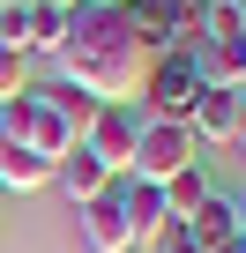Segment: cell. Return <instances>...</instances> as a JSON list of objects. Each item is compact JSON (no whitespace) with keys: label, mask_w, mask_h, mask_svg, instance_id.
<instances>
[{"label":"cell","mask_w":246,"mask_h":253,"mask_svg":"<svg viewBox=\"0 0 246 253\" xmlns=\"http://www.w3.org/2000/svg\"><path fill=\"white\" fill-rule=\"evenodd\" d=\"M75 216H82V246H90V253H135V238H127V209H119V186L97 194V201H82Z\"/></svg>","instance_id":"cell-6"},{"label":"cell","mask_w":246,"mask_h":253,"mask_svg":"<svg viewBox=\"0 0 246 253\" xmlns=\"http://www.w3.org/2000/svg\"><path fill=\"white\" fill-rule=\"evenodd\" d=\"M119 209H127V238H135V253H149V246L172 231L164 194H157V186H142V179H119Z\"/></svg>","instance_id":"cell-5"},{"label":"cell","mask_w":246,"mask_h":253,"mask_svg":"<svg viewBox=\"0 0 246 253\" xmlns=\"http://www.w3.org/2000/svg\"><path fill=\"white\" fill-rule=\"evenodd\" d=\"M135 134H142V112H135V104H104L97 126L82 134V149H90L112 179H127V164H135Z\"/></svg>","instance_id":"cell-4"},{"label":"cell","mask_w":246,"mask_h":253,"mask_svg":"<svg viewBox=\"0 0 246 253\" xmlns=\"http://www.w3.org/2000/svg\"><path fill=\"white\" fill-rule=\"evenodd\" d=\"M231 15H239V30H246V0H231Z\"/></svg>","instance_id":"cell-17"},{"label":"cell","mask_w":246,"mask_h":253,"mask_svg":"<svg viewBox=\"0 0 246 253\" xmlns=\"http://www.w3.org/2000/svg\"><path fill=\"white\" fill-rule=\"evenodd\" d=\"M224 253H246V231H239V238H231V246H224Z\"/></svg>","instance_id":"cell-19"},{"label":"cell","mask_w":246,"mask_h":253,"mask_svg":"<svg viewBox=\"0 0 246 253\" xmlns=\"http://www.w3.org/2000/svg\"><path fill=\"white\" fill-rule=\"evenodd\" d=\"M239 119H246V104H239L231 89H201L187 126H194V142H201V149H224V142H239Z\"/></svg>","instance_id":"cell-7"},{"label":"cell","mask_w":246,"mask_h":253,"mask_svg":"<svg viewBox=\"0 0 246 253\" xmlns=\"http://www.w3.org/2000/svg\"><path fill=\"white\" fill-rule=\"evenodd\" d=\"M30 89H38V82H30V60L0 45V104H8V97H30Z\"/></svg>","instance_id":"cell-14"},{"label":"cell","mask_w":246,"mask_h":253,"mask_svg":"<svg viewBox=\"0 0 246 253\" xmlns=\"http://www.w3.org/2000/svg\"><path fill=\"white\" fill-rule=\"evenodd\" d=\"M187 164H201V142H194V126H179V119H142L127 179H142V186H164V179H179Z\"/></svg>","instance_id":"cell-2"},{"label":"cell","mask_w":246,"mask_h":253,"mask_svg":"<svg viewBox=\"0 0 246 253\" xmlns=\"http://www.w3.org/2000/svg\"><path fill=\"white\" fill-rule=\"evenodd\" d=\"M194 97H201L194 60H187V52H164V60H149L135 112H142V119H179V126H187V119H194Z\"/></svg>","instance_id":"cell-3"},{"label":"cell","mask_w":246,"mask_h":253,"mask_svg":"<svg viewBox=\"0 0 246 253\" xmlns=\"http://www.w3.org/2000/svg\"><path fill=\"white\" fill-rule=\"evenodd\" d=\"M179 231H187L194 253H224V246L239 238V209H231V194H209L194 216H179Z\"/></svg>","instance_id":"cell-8"},{"label":"cell","mask_w":246,"mask_h":253,"mask_svg":"<svg viewBox=\"0 0 246 253\" xmlns=\"http://www.w3.org/2000/svg\"><path fill=\"white\" fill-rule=\"evenodd\" d=\"M239 149H246V119H239Z\"/></svg>","instance_id":"cell-21"},{"label":"cell","mask_w":246,"mask_h":253,"mask_svg":"<svg viewBox=\"0 0 246 253\" xmlns=\"http://www.w3.org/2000/svg\"><path fill=\"white\" fill-rule=\"evenodd\" d=\"M38 104H45V112H52V119L67 126L75 142L90 134V126H97V112H104V104H97L90 89H75V82H45V89H38Z\"/></svg>","instance_id":"cell-10"},{"label":"cell","mask_w":246,"mask_h":253,"mask_svg":"<svg viewBox=\"0 0 246 253\" xmlns=\"http://www.w3.org/2000/svg\"><path fill=\"white\" fill-rule=\"evenodd\" d=\"M38 186H52V164L45 157H30V149H0V194H38Z\"/></svg>","instance_id":"cell-12"},{"label":"cell","mask_w":246,"mask_h":253,"mask_svg":"<svg viewBox=\"0 0 246 253\" xmlns=\"http://www.w3.org/2000/svg\"><path fill=\"white\" fill-rule=\"evenodd\" d=\"M52 186H60V194H67V201L82 209V201H97V194H112L119 179H112V171H104V164H97V157H90L82 142H75V149H67V157L52 164Z\"/></svg>","instance_id":"cell-9"},{"label":"cell","mask_w":246,"mask_h":253,"mask_svg":"<svg viewBox=\"0 0 246 253\" xmlns=\"http://www.w3.org/2000/svg\"><path fill=\"white\" fill-rule=\"evenodd\" d=\"M0 8H30V0H0Z\"/></svg>","instance_id":"cell-20"},{"label":"cell","mask_w":246,"mask_h":253,"mask_svg":"<svg viewBox=\"0 0 246 253\" xmlns=\"http://www.w3.org/2000/svg\"><path fill=\"white\" fill-rule=\"evenodd\" d=\"M231 97H239V104H246V67H239V82H231Z\"/></svg>","instance_id":"cell-16"},{"label":"cell","mask_w":246,"mask_h":253,"mask_svg":"<svg viewBox=\"0 0 246 253\" xmlns=\"http://www.w3.org/2000/svg\"><path fill=\"white\" fill-rule=\"evenodd\" d=\"M30 8H60V15H75V8H82V0H30Z\"/></svg>","instance_id":"cell-15"},{"label":"cell","mask_w":246,"mask_h":253,"mask_svg":"<svg viewBox=\"0 0 246 253\" xmlns=\"http://www.w3.org/2000/svg\"><path fill=\"white\" fill-rule=\"evenodd\" d=\"M60 38H67V15H60V8H23V60H30V67L52 60Z\"/></svg>","instance_id":"cell-11"},{"label":"cell","mask_w":246,"mask_h":253,"mask_svg":"<svg viewBox=\"0 0 246 253\" xmlns=\"http://www.w3.org/2000/svg\"><path fill=\"white\" fill-rule=\"evenodd\" d=\"M231 209H239V231H246V194H239V201H231Z\"/></svg>","instance_id":"cell-18"},{"label":"cell","mask_w":246,"mask_h":253,"mask_svg":"<svg viewBox=\"0 0 246 253\" xmlns=\"http://www.w3.org/2000/svg\"><path fill=\"white\" fill-rule=\"evenodd\" d=\"M0 216H8V194H0Z\"/></svg>","instance_id":"cell-22"},{"label":"cell","mask_w":246,"mask_h":253,"mask_svg":"<svg viewBox=\"0 0 246 253\" xmlns=\"http://www.w3.org/2000/svg\"><path fill=\"white\" fill-rule=\"evenodd\" d=\"M52 67H60V82L90 89L97 104H135L142 97V75H149V52L135 45L127 8H75Z\"/></svg>","instance_id":"cell-1"},{"label":"cell","mask_w":246,"mask_h":253,"mask_svg":"<svg viewBox=\"0 0 246 253\" xmlns=\"http://www.w3.org/2000/svg\"><path fill=\"white\" fill-rule=\"evenodd\" d=\"M157 194H164V209H172V223H179V216H194V209H201V201H209L216 186L201 179V164H187V171H179V179H164Z\"/></svg>","instance_id":"cell-13"}]
</instances>
